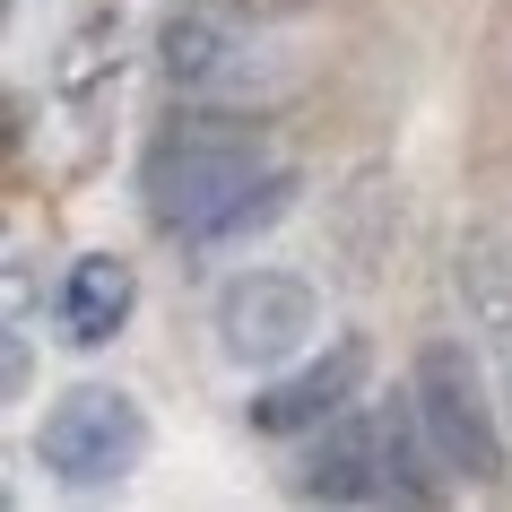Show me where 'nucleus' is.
<instances>
[{
	"mask_svg": "<svg viewBox=\"0 0 512 512\" xmlns=\"http://www.w3.org/2000/svg\"><path fill=\"white\" fill-rule=\"evenodd\" d=\"M113 44H122V18L113 9H96L79 35H70V53H61V96H87V87L113 70Z\"/></svg>",
	"mask_w": 512,
	"mask_h": 512,
	"instance_id": "9d476101",
	"label": "nucleus"
},
{
	"mask_svg": "<svg viewBox=\"0 0 512 512\" xmlns=\"http://www.w3.org/2000/svg\"><path fill=\"white\" fill-rule=\"evenodd\" d=\"M252 27H261V18H252ZM252 27L191 0V9H174L157 27V70L183 87V96H200V105H270V96L296 87V70H287Z\"/></svg>",
	"mask_w": 512,
	"mask_h": 512,
	"instance_id": "f03ea898",
	"label": "nucleus"
},
{
	"mask_svg": "<svg viewBox=\"0 0 512 512\" xmlns=\"http://www.w3.org/2000/svg\"><path fill=\"white\" fill-rule=\"evenodd\" d=\"M35 460H44V478H61V486H122L139 460H148V417H139L131 391L79 382V391H61V400L44 408Z\"/></svg>",
	"mask_w": 512,
	"mask_h": 512,
	"instance_id": "7ed1b4c3",
	"label": "nucleus"
},
{
	"mask_svg": "<svg viewBox=\"0 0 512 512\" xmlns=\"http://www.w3.org/2000/svg\"><path fill=\"white\" fill-rule=\"evenodd\" d=\"M261 174H270V139L252 131V122L174 113V122L148 139V157H139V200H148V217H157L165 235L200 243Z\"/></svg>",
	"mask_w": 512,
	"mask_h": 512,
	"instance_id": "f257e3e1",
	"label": "nucleus"
},
{
	"mask_svg": "<svg viewBox=\"0 0 512 512\" xmlns=\"http://www.w3.org/2000/svg\"><path fill=\"white\" fill-rule=\"evenodd\" d=\"M504 400H512V365H504Z\"/></svg>",
	"mask_w": 512,
	"mask_h": 512,
	"instance_id": "f8f14e48",
	"label": "nucleus"
},
{
	"mask_svg": "<svg viewBox=\"0 0 512 512\" xmlns=\"http://www.w3.org/2000/svg\"><path fill=\"white\" fill-rule=\"evenodd\" d=\"M408 391H417V417H426V434H434V452H443L452 478H469V486L504 478V426H495V400H486L478 356L460 348V339H426Z\"/></svg>",
	"mask_w": 512,
	"mask_h": 512,
	"instance_id": "20e7f679",
	"label": "nucleus"
},
{
	"mask_svg": "<svg viewBox=\"0 0 512 512\" xmlns=\"http://www.w3.org/2000/svg\"><path fill=\"white\" fill-rule=\"evenodd\" d=\"M313 330H322V296L287 270H243L217 287V348L235 365H252V374L287 365Z\"/></svg>",
	"mask_w": 512,
	"mask_h": 512,
	"instance_id": "39448f33",
	"label": "nucleus"
},
{
	"mask_svg": "<svg viewBox=\"0 0 512 512\" xmlns=\"http://www.w3.org/2000/svg\"><path fill=\"white\" fill-rule=\"evenodd\" d=\"M131 296H139L131 261H113V252H87V261H70V278H61L53 322H61V339H70V348H105L113 330L131 322Z\"/></svg>",
	"mask_w": 512,
	"mask_h": 512,
	"instance_id": "6e6552de",
	"label": "nucleus"
},
{
	"mask_svg": "<svg viewBox=\"0 0 512 512\" xmlns=\"http://www.w3.org/2000/svg\"><path fill=\"white\" fill-rule=\"evenodd\" d=\"M200 9H226V18H261V27H270V18H304L313 0H200Z\"/></svg>",
	"mask_w": 512,
	"mask_h": 512,
	"instance_id": "9b49d317",
	"label": "nucleus"
},
{
	"mask_svg": "<svg viewBox=\"0 0 512 512\" xmlns=\"http://www.w3.org/2000/svg\"><path fill=\"white\" fill-rule=\"evenodd\" d=\"M296 495H313V504H391L374 408H365V417H330L322 443H313L304 469H296Z\"/></svg>",
	"mask_w": 512,
	"mask_h": 512,
	"instance_id": "0eeeda50",
	"label": "nucleus"
},
{
	"mask_svg": "<svg viewBox=\"0 0 512 512\" xmlns=\"http://www.w3.org/2000/svg\"><path fill=\"white\" fill-rule=\"evenodd\" d=\"M287 209H296V174H287V165H270V174L243 191V200H235L226 217H217V226H209L200 243H209V252H217V243H252V235H270V226H278Z\"/></svg>",
	"mask_w": 512,
	"mask_h": 512,
	"instance_id": "1a4fd4ad",
	"label": "nucleus"
},
{
	"mask_svg": "<svg viewBox=\"0 0 512 512\" xmlns=\"http://www.w3.org/2000/svg\"><path fill=\"white\" fill-rule=\"evenodd\" d=\"M365 339H330L313 365L278 374L261 400H252V434H322L330 417H348V400L365 391Z\"/></svg>",
	"mask_w": 512,
	"mask_h": 512,
	"instance_id": "423d86ee",
	"label": "nucleus"
}]
</instances>
